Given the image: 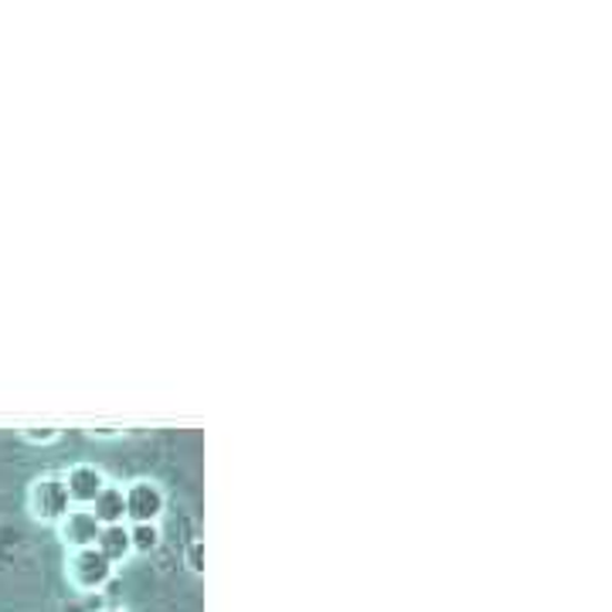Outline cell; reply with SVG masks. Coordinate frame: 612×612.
I'll list each match as a JSON object with an SVG mask.
<instances>
[{
    "label": "cell",
    "instance_id": "1",
    "mask_svg": "<svg viewBox=\"0 0 612 612\" xmlns=\"http://www.w3.org/2000/svg\"><path fill=\"white\" fill-rule=\"evenodd\" d=\"M113 572H117V565L109 562L96 544H92V548L72 551V559H69V579H72V585L82 589V592H99L102 585H109Z\"/></svg>",
    "mask_w": 612,
    "mask_h": 612
},
{
    "label": "cell",
    "instance_id": "2",
    "mask_svg": "<svg viewBox=\"0 0 612 612\" xmlns=\"http://www.w3.org/2000/svg\"><path fill=\"white\" fill-rule=\"evenodd\" d=\"M72 511V500L62 476H38L31 486V514L38 521H62Z\"/></svg>",
    "mask_w": 612,
    "mask_h": 612
},
{
    "label": "cell",
    "instance_id": "3",
    "mask_svg": "<svg viewBox=\"0 0 612 612\" xmlns=\"http://www.w3.org/2000/svg\"><path fill=\"white\" fill-rule=\"evenodd\" d=\"M127 496V521L130 524H157L163 514V490L150 480H137L123 490Z\"/></svg>",
    "mask_w": 612,
    "mask_h": 612
},
{
    "label": "cell",
    "instance_id": "4",
    "mask_svg": "<svg viewBox=\"0 0 612 612\" xmlns=\"http://www.w3.org/2000/svg\"><path fill=\"white\" fill-rule=\"evenodd\" d=\"M66 490H69V500L72 504H82V508H89L92 500L99 496V490L106 486V476H102V470H96V466H89V463H79V466H72L66 476Z\"/></svg>",
    "mask_w": 612,
    "mask_h": 612
},
{
    "label": "cell",
    "instance_id": "5",
    "mask_svg": "<svg viewBox=\"0 0 612 612\" xmlns=\"http://www.w3.org/2000/svg\"><path fill=\"white\" fill-rule=\"evenodd\" d=\"M59 524H62V541H66L72 551H79V548H92V544L99 541V531H102V524L92 518V511H89V508H82V511H69Z\"/></svg>",
    "mask_w": 612,
    "mask_h": 612
},
{
    "label": "cell",
    "instance_id": "6",
    "mask_svg": "<svg viewBox=\"0 0 612 612\" xmlns=\"http://www.w3.org/2000/svg\"><path fill=\"white\" fill-rule=\"evenodd\" d=\"M92 518L106 528V524H127V496H123V486L117 483H106L99 490V496L89 504Z\"/></svg>",
    "mask_w": 612,
    "mask_h": 612
},
{
    "label": "cell",
    "instance_id": "7",
    "mask_svg": "<svg viewBox=\"0 0 612 612\" xmlns=\"http://www.w3.org/2000/svg\"><path fill=\"white\" fill-rule=\"evenodd\" d=\"M96 548H99L113 565H120V562L127 559V554L133 551V544H130V524H106V528L99 531Z\"/></svg>",
    "mask_w": 612,
    "mask_h": 612
},
{
    "label": "cell",
    "instance_id": "8",
    "mask_svg": "<svg viewBox=\"0 0 612 612\" xmlns=\"http://www.w3.org/2000/svg\"><path fill=\"white\" fill-rule=\"evenodd\" d=\"M130 544L137 554H150L160 548V528L157 524H130Z\"/></svg>",
    "mask_w": 612,
    "mask_h": 612
},
{
    "label": "cell",
    "instance_id": "9",
    "mask_svg": "<svg viewBox=\"0 0 612 612\" xmlns=\"http://www.w3.org/2000/svg\"><path fill=\"white\" fill-rule=\"evenodd\" d=\"M24 439H31V442H51V439H59V429H28Z\"/></svg>",
    "mask_w": 612,
    "mask_h": 612
},
{
    "label": "cell",
    "instance_id": "10",
    "mask_svg": "<svg viewBox=\"0 0 612 612\" xmlns=\"http://www.w3.org/2000/svg\"><path fill=\"white\" fill-rule=\"evenodd\" d=\"M188 565H191V572H201L204 565H201V541H194L191 548H188Z\"/></svg>",
    "mask_w": 612,
    "mask_h": 612
},
{
    "label": "cell",
    "instance_id": "11",
    "mask_svg": "<svg viewBox=\"0 0 612 612\" xmlns=\"http://www.w3.org/2000/svg\"><path fill=\"white\" fill-rule=\"evenodd\" d=\"M102 612H123V609H102Z\"/></svg>",
    "mask_w": 612,
    "mask_h": 612
}]
</instances>
